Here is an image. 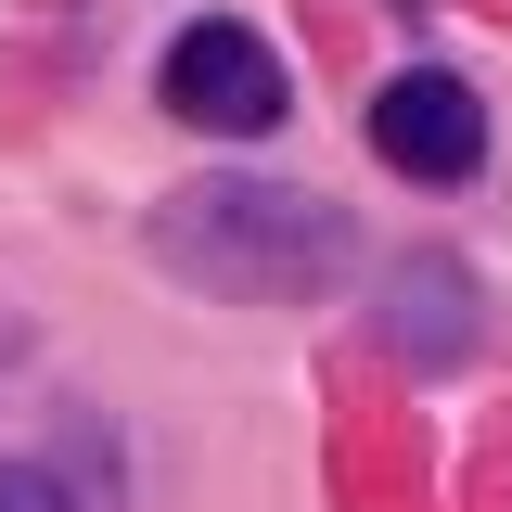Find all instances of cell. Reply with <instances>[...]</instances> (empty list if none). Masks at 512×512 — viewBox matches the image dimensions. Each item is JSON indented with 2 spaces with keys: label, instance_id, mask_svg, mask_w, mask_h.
<instances>
[{
  "label": "cell",
  "instance_id": "cell-3",
  "mask_svg": "<svg viewBox=\"0 0 512 512\" xmlns=\"http://www.w3.org/2000/svg\"><path fill=\"white\" fill-rule=\"evenodd\" d=\"M372 154L397 180H474L487 167V103H474V77H448V64H397L372 90Z\"/></svg>",
  "mask_w": 512,
  "mask_h": 512
},
{
  "label": "cell",
  "instance_id": "cell-1",
  "mask_svg": "<svg viewBox=\"0 0 512 512\" xmlns=\"http://www.w3.org/2000/svg\"><path fill=\"white\" fill-rule=\"evenodd\" d=\"M154 256L180 269L192 295H231V308H320V295H346L359 231H346V205H320L308 180H244V167H218V180L154 192Z\"/></svg>",
  "mask_w": 512,
  "mask_h": 512
},
{
  "label": "cell",
  "instance_id": "cell-5",
  "mask_svg": "<svg viewBox=\"0 0 512 512\" xmlns=\"http://www.w3.org/2000/svg\"><path fill=\"white\" fill-rule=\"evenodd\" d=\"M0 512H77V487L52 461H0Z\"/></svg>",
  "mask_w": 512,
  "mask_h": 512
},
{
  "label": "cell",
  "instance_id": "cell-4",
  "mask_svg": "<svg viewBox=\"0 0 512 512\" xmlns=\"http://www.w3.org/2000/svg\"><path fill=\"white\" fill-rule=\"evenodd\" d=\"M384 346H397L410 372L474 359V346H487V295H474V269H461V256H397V269H384Z\"/></svg>",
  "mask_w": 512,
  "mask_h": 512
},
{
  "label": "cell",
  "instance_id": "cell-2",
  "mask_svg": "<svg viewBox=\"0 0 512 512\" xmlns=\"http://www.w3.org/2000/svg\"><path fill=\"white\" fill-rule=\"evenodd\" d=\"M167 116L205 128V141H269L282 128V52L256 39L244 13H192L180 39H167Z\"/></svg>",
  "mask_w": 512,
  "mask_h": 512
}]
</instances>
